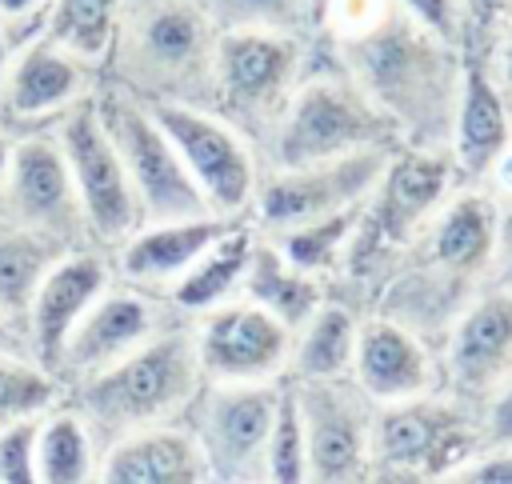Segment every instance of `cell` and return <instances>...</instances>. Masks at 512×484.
I'll use <instances>...</instances> for the list:
<instances>
[{"label": "cell", "instance_id": "22", "mask_svg": "<svg viewBox=\"0 0 512 484\" xmlns=\"http://www.w3.org/2000/svg\"><path fill=\"white\" fill-rule=\"evenodd\" d=\"M80 92H84L80 60L52 40H36L20 56V64L12 68L4 104L16 120H32V116H44L52 108L72 104Z\"/></svg>", "mask_w": 512, "mask_h": 484}, {"label": "cell", "instance_id": "38", "mask_svg": "<svg viewBox=\"0 0 512 484\" xmlns=\"http://www.w3.org/2000/svg\"><path fill=\"white\" fill-rule=\"evenodd\" d=\"M488 440H496L500 448H512V388H504L488 412Z\"/></svg>", "mask_w": 512, "mask_h": 484}, {"label": "cell", "instance_id": "33", "mask_svg": "<svg viewBox=\"0 0 512 484\" xmlns=\"http://www.w3.org/2000/svg\"><path fill=\"white\" fill-rule=\"evenodd\" d=\"M356 224V212L352 208H340L332 216H320V220H308L300 228H288L284 236V260L300 272H312V268H324L336 260V248L340 240L348 236V228Z\"/></svg>", "mask_w": 512, "mask_h": 484}, {"label": "cell", "instance_id": "15", "mask_svg": "<svg viewBox=\"0 0 512 484\" xmlns=\"http://www.w3.org/2000/svg\"><path fill=\"white\" fill-rule=\"evenodd\" d=\"M104 280H108V264L96 252L60 256L44 272V280L32 296V308H28V340H32L36 364H44L48 372L56 368V356H60L72 324L104 292Z\"/></svg>", "mask_w": 512, "mask_h": 484}, {"label": "cell", "instance_id": "26", "mask_svg": "<svg viewBox=\"0 0 512 484\" xmlns=\"http://www.w3.org/2000/svg\"><path fill=\"white\" fill-rule=\"evenodd\" d=\"M248 256H252V232H248L244 224H232V228L184 272V280L172 288L176 308H184V312H208V308H216V304L244 280Z\"/></svg>", "mask_w": 512, "mask_h": 484}, {"label": "cell", "instance_id": "3", "mask_svg": "<svg viewBox=\"0 0 512 484\" xmlns=\"http://www.w3.org/2000/svg\"><path fill=\"white\" fill-rule=\"evenodd\" d=\"M392 136H396V120L372 108V96L336 80H312L296 92L280 124L276 164L300 168L360 148H384Z\"/></svg>", "mask_w": 512, "mask_h": 484}, {"label": "cell", "instance_id": "19", "mask_svg": "<svg viewBox=\"0 0 512 484\" xmlns=\"http://www.w3.org/2000/svg\"><path fill=\"white\" fill-rule=\"evenodd\" d=\"M512 372V292L476 300L452 332V380L460 392L492 388Z\"/></svg>", "mask_w": 512, "mask_h": 484}, {"label": "cell", "instance_id": "40", "mask_svg": "<svg viewBox=\"0 0 512 484\" xmlns=\"http://www.w3.org/2000/svg\"><path fill=\"white\" fill-rule=\"evenodd\" d=\"M0 352H16V356H24V340L16 336V328L0 316Z\"/></svg>", "mask_w": 512, "mask_h": 484}, {"label": "cell", "instance_id": "10", "mask_svg": "<svg viewBox=\"0 0 512 484\" xmlns=\"http://www.w3.org/2000/svg\"><path fill=\"white\" fill-rule=\"evenodd\" d=\"M300 416H304V448H308V476L312 480H360L368 472V444H372V412L356 400L352 388L328 380H300L296 384Z\"/></svg>", "mask_w": 512, "mask_h": 484}, {"label": "cell", "instance_id": "35", "mask_svg": "<svg viewBox=\"0 0 512 484\" xmlns=\"http://www.w3.org/2000/svg\"><path fill=\"white\" fill-rule=\"evenodd\" d=\"M208 4L232 28H276L288 24L300 8V0H208Z\"/></svg>", "mask_w": 512, "mask_h": 484}, {"label": "cell", "instance_id": "12", "mask_svg": "<svg viewBox=\"0 0 512 484\" xmlns=\"http://www.w3.org/2000/svg\"><path fill=\"white\" fill-rule=\"evenodd\" d=\"M296 44L276 28H228L212 48L216 96L236 116H264L288 88Z\"/></svg>", "mask_w": 512, "mask_h": 484}, {"label": "cell", "instance_id": "39", "mask_svg": "<svg viewBox=\"0 0 512 484\" xmlns=\"http://www.w3.org/2000/svg\"><path fill=\"white\" fill-rule=\"evenodd\" d=\"M496 8H500V0H468V12H472V24L476 28H488L492 16H496Z\"/></svg>", "mask_w": 512, "mask_h": 484}, {"label": "cell", "instance_id": "27", "mask_svg": "<svg viewBox=\"0 0 512 484\" xmlns=\"http://www.w3.org/2000/svg\"><path fill=\"white\" fill-rule=\"evenodd\" d=\"M492 232H496V212L488 200L480 196H460L432 228V260L440 268H476L488 248H492Z\"/></svg>", "mask_w": 512, "mask_h": 484}, {"label": "cell", "instance_id": "4", "mask_svg": "<svg viewBox=\"0 0 512 484\" xmlns=\"http://www.w3.org/2000/svg\"><path fill=\"white\" fill-rule=\"evenodd\" d=\"M56 140L72 168L88 232L100 236L104 244H124L140 228L144 212H140L136 188L128 180V168H124L112 136L100 124L96 100H72Z\"/></svg>", "mask_w": 512, "mask_h": 484}, {"label": "cell", "instance_id": "14", "mask_svg": "<svg viewBox=\"0 0 512 484\" xmlns=\"http://www.w3.org/2000/svg\"><path fill=\"white\" fill-rule=\"evenodd\" d=\"M156 324H160V312L144 296H132V292H112L104 300L96 296L88 304V312L72 324L52 372L60 380L76 384V380L108 368L112 360H120L136 344H144Z\"/></svg>", "mask_w": 512, "mask_h": 484}, {"label": "cell", "instance_id": "23", "mask_svg": "<svg viewBox=\"0 0 512 484\" xmlns=\"http://www.w3.org/2000/svg\"><path fill=\"white\" fill-rule=\"evenodd\" d=\"M60 256H64V244L60 240L0 220V316L16 332H20V324H28L32 296H36L44 272Z\"/></svg>", "mask_w": 512, "mask_h": 484}, {"label": "cell", "instance_id": "16", "mask_svg": "<svg viewBox=\"0 0 512 484\" xmlns=\"http://www.w3.org/2000/svg\"><path fill=\"white\" fill-rule=\"evenodd\" d=\"M132 56L140 72L212 76V28L188 0H156L132 24Z\"/></svg>", "mask_w": 512, "mask_h": 484}, {"label": "cell", "instance_id": "43", "mask_svg": "<svg viewBox=\"0 0 512 484\" xmlns=\"http://www.w3.org/2000/svg\"><path fill=\"white\" fill-rule=\"evenodd\" d=\"M4 64H8V48H4V28H0V88H4Z\"/></svg>", "mask_w": 512, "mask_h": 484}, {"label": "cell", "instance_id": "28", "mask_svg": "<svg viewBox=\"0 0 512 484\" xmlns=\"http://www.w3.org/2000/svg\"><path fill=\"white\" fill-rule=\"evenodd\" d=\"M36 480L40 484H84L92 480V436L80 416H48L36 432Z\"/></svg>", "mask_w": 512, "mask_h": 484}, {"label": "cell", "instance_id": "2", "mask_svg": "<svg viewBox=\"0 0 512 484\" xmlns=\"http://www.w3.org/2000/svg\"><path fill=\"white\" fill-rule=\"evenodd\" d=\"M96 112L128 168V180L136 188V200L148 224L208 216L212 200L204 196V188L196 184V176L188 172V164L180 160V152L172 148L164 128L152 120L140 96H128L124 88H108L96 100Z\"/></svg>", "mask_w": 512, "mask_h": 484}, {"label": "cell", "instance_id": "30", "mask_svg": "<svg viewBox=\"0 0 512 484\" xmlns=\"http://www.w3.org/2000/svg\"><path fill=\"white\" fill-rule=\"evenodd\" d=\"M116 4L120 0H56L48 40L76 60H100L116 36Z\"/></svg>", "mask_w": 512, "mask_h": 484}, {"label": "cell", "instance_id": "17", "mask_svg": "<svg viewBox=\"0 0 512 484\" xmlns=\"http://www.w3.org/2000/svg\"><path fill=\"white\" fill-rule=\"evenodd\" d=\"M96 476L104 484H200V480H212L196 432L160 428V424L108 444Z\"/></svg>", "mask_w": 512, "mask_h": 484}, {"label": "cell", "instance_id": "34", "mask_svg": "<svg viewBox=\"0 0 512 484\" xmlns=\"http://www.w3.org/2000/svg\"><path fill=\"white\" fill-rule=\"evenodd\" d=\"M36 416L16 420L0 432V484H32L36 480Z\"/></svg>", "mask_w": 512, "mask_h": 484}, {"label": "cell", "instance_id": "11", "mask_svg": "<svg viewBox=\"0 0 512 484\" xmlns=\"http://www.w3.org/2000/svg\"><path fill=\"white\" fill-rule=\"evenodd\" d=\"M372 432L376 460L396 476H444V464H460V452L472 444L468 424L424 396L384 404Z\"/></svg>", "mask_w": 512, "mask_h": 484}, {"label": "cell", "instance_id": "42", "mask_svg": "<svg viewBox=\"0 0 512 484\" xmlns=\"http://www.w3.org/2000/svg\"><path fill=\"white\" fill-rule=\"evenodd\" d=\"M8 156H12V148H8V140H4V132H0V188H4V172H8Z\"/></svg>", "mask_w": 512, "mask_h": 484}, {"label": "cell", "instance_id": "25", "mask_svg": "<svg viewBox=\"0 0 512 484\" xmlns=\"http://www.w3.org/2000/svg\"><path fill=\"white\" fill-rule=\"evenodd\" d=\"M244 296L264 304L288 328H304L312 320V312L320 308L316 280H308V272L284 264V256L272 244H252V256L244 268Z\"/></svg>", "mask_w": 512, "mask_h": 484}, {"label": "cell", "instance_id": "44", "mask_svg": "<svg viewBox=\"0 0 512 484\" xmlns=\"http://www.w3.org/2000/svg\"><path fill=\"white\" fill-rule=\"evenodd\" d=\"M508 84H512V44H508Z\"/></svg>", "mask_w": 512, "mask_h": 484}, {"label": "cell", "instance_id": "8", "mask_svg": "<svg viewBox=\"0 0 512 484\" xmlns=\"http://www.w3.org/2000/svg\"><path fill=\"white\" fill-rule=\"evenodd\" d=\"M388 168L384 148H360L332 160L280 168L256 196L260 220L268 228H300L308 220L332 216L340 208H352Z\"/></svg>", "mask_w": 512, "mask_h": 484}, {"label": "cell", "instance_id": "7", "mask_svg": "<svg viewBox=\"0 0 512 484\" xmlns=\"http://www.w3.org/2000/svg\"><path fill=\"white\" fill-rule=\"evenodd\" d=\"M0 208H4L0 212L4 224L44 232L64 248L88 232L84 204H80L72 168L64 160V148L60 140H48V136H32L16 144V152L8 156Z\"/></svg>", "mask_w": 512, "mask_h": 484}, {"label": "cell", "instance_id": "29", "mask_svg": "<svg viewBox=\"0 0 512 484\" xmlns=\"http://www.w3.org/2000/svg\"><path fill=\"white\" fill-rule=\"evenodd\" d=\"M356 352V324L344 308H316L304 324V340L296 348V376L300 380H328L348 368Z\"/></svg>", "mask_w": 512, "mask_h": 484}, {"label": "cell", "instance_id": "6", "mask_svg": "<svg viewBox=\"0 0 512 484\" xmlns=\"http://www.w3.org/2000/svg\"><path fill=\"white\" fill-rule=\"evenodd\" d=\"M276 400L280 388L264 380H220L204 396L196 440L212 480H264Z\"/></svg>", "mask_w": 512, "mask_h": 484}, {"label": "cell", "instance_id": "9", "mask_svg": "<svg viewBox=\"0 0 512 484\" xmlns=\"http://www.w3.org/2000/svg\"><path fill=\"white\" fill-rule=\"evenodd\" d=\"M144 108L164 128V136L172 140V148L180 152V160L188 164V172L196 176V184L204 188V196L220 212H228V216L240 212L244 200L252 196V184H256L248 148L220 120L200 116L196 108H188L180 100L148 96Z\"/></svg>", "mask_w": 512, "mask_h": 484}, {"label": "cell", "instance_id": "24", "mask_svg": "<svg viewBox=\"0 0 512 484\" xmlns=\"http://www.w3.org/2000/svg\"><path fill=\"white\" fill-rule=\"evenodd\" d=\"M508 148V116L500 92L488 84V76L472 64L464 72L460 108H456V152L468 172H484L500 152Z\"/></svg>", "mask_w": 512, "mask_h": 484}, {"label": "cell", "instance_id": "41", "mask_svg": "<svg viewBox=\"0 0 512 484\" xmlns=\"http://www.w3.org/2000/svg\"><path fill=\"white\" fill-rule=\"evenodd\" d=\"M40 0H0V16H24V12H32Z\"/></svg>", "mask_w": 512, "mask_h": 484}, {"label": "cell", "instance_id": "32", "mask_svg": "<svg viewBox=\"0 0 512 484\" xmlns=\"http://www.w3.org/2000/svg\"><path fill=\"white\" fill-rule=\"evenodd\" d=\"M308 476V448H304V416L296 400V384H280L276 420L268 432V456H264V480L276 484H300Z\"/></svg>", "mask_w": 512, "mask_h": 484}, {"label": "cell", "instance_id": "18", "mask_svg": "<svg viewBox=\"0 0 512 484\" xmlns=\"http://www.w3.org/2000/svg\"><path fill=\"white\" fill-rule=\"evenodd\" d=\"M356 384L364 396L392 404L428 392V356L412 332L392 320H368L356 332Z\"/></svg>", "mask_w": 512, "mask_h": 484}, {"label": "cell", "instance_id": "20", "mask_svg": "<svg viewBox=\"0 0 512 484\" xmlns=\"http://www.w3.org/2000/svg\"><path fill=\"white\" fill-rule=\"evenodd\" d=\"M228 228H232V220H224V216H192V220H168V224H152L144 232H132L120 248V272L128 280H140V284L180 276Z\"/></svg>", "mask_w": 512, "mask_h": 484}, {"label": "cell", "instance_id": "37", "mask_svg": "<svg viewBox=\"0 0 512 484\" xmlns=\"http://www.w3.org/2000/svg\"><path fill=\"white\" fill-rule=\"evenodd\" d=\"M436 36H452L456 32V0H404Z\"/></svg>", "mask_w": 512, "mask_h": 484}, {"label": "cell", "instance_id": "31", "mask_svg": "<svg viewBox=\"0 0 512 484\" xmlns=\"http://www.w3.org/2000/svg\"><path fill=\"white\" fill-rule=\"evenodd\" d=\"M64 380L44 364H28L16 352H0V432L16 420H32L48 412L60 396Z\"/></svg>", "mask_w": 512, "mask_h": 484}, {"label": "cell", "instance_id": "21", "mask_svg": "<svg viewBox=\"0 0 512 484\" xmlns=\"http://www.w3.org/2000/svg\"><path fill=\"white\" fill-rule=\"evenodd\" d=\"M448 184V164L428 152H404L384 168V192L368 220V232L376 240H404L416 220L428 216V208L440 200Z\"/></svg>", "mask_w": 512, "mask_h": 484}, {"label": "cell", "instance_id": "13", "mask_svg": "<svg viewBox=\"0 0 512 484\" xmlns=\"http://www.w3.org/2000/svg\"><path fill=\"white\" fill-rule=\"evenodd\" d=\"M292 328L264 304H220L196 332V356L212 380H264L288 356Z\"/></svg>", "mask_w": 512, "mask_h": 484}, {"label": "cell", "instance_id": "5", "mask_svg": "<svg viewBox=\"0 0 512 484\" xmlns=\"http://www.w3.org/2000/svg\"><path fill=\"white\" fill-rule=\"evenodd\" d=\"M388 16V24H380L352 48V64L364 80V92L376 96L388 116L444 108L452 80V68L444 60V36H428L396 12Z\"/></svg>", "mask_w": 512, "mask_h": 484}, {"label": "cell", "instance_id": "36", "mask_svg": "<svg viewBox=\"0 0 512 484\" xmlns=\"http://www.w3.org/2000/svg\"><path fill=\"white\" fill-rule=\"evenodd\" d=\"M456 480H472V484H512V448L488 460H476L472 468H456Z\"/></svg>", "mask_w": 512, "mask_h": 484}, {"label": "cell", "instance_id": "1", "mask_svg": "<svg viewBox=\"0 0 512 484\" xmlns=\"http://www.w3.org/2000/svg\"><path fill=\"white\" fill-rule=\"evenodd\" d=\"M200 380L204 368L196 356V336L172 328L148 336L108 368L76 380V416L84 420L88 436L108 448L188 408L200 392Z\"/></svg>", "mask_w": 512, "mask_h": 484}]
</instances>
